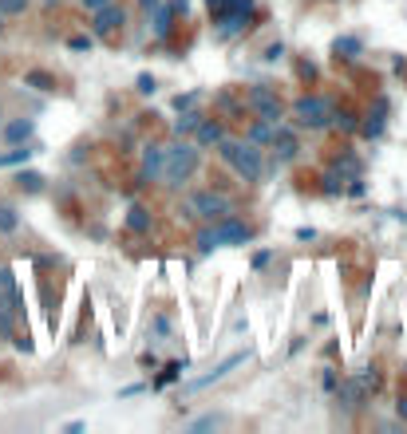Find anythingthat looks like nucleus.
Instances as JSON below:
<instances>
[{
	"label": "nucleus",
	"mask_w": 407,
	"mask_h": 434,
	"mask_svg": "<svg viewBox=\"0 0 407 434\" xmlns=\"http://www.w3.org/2000/svg\"><path fill=\"white\" fill-rule=\"evenodd\" d=\"M218 154H222V162H230V166H234L246 182H257L261 178V166H265V162H261L257 143H249V138H246V143L222 138V143H218Z\"/></svg>",
	"instance_id": "obj_1"
},
{
	"label": "nucleus",
	"mask_w": 407,
	"mask_h": 434,
	"mask_svg": "<svg viewBox=\"0 0 407 434\" xmlns=\"http://www.w3.org/2000/svg\"><path fill=\"white\" fill-rule=\"evenodd\" d=\"M296 127H309V131H321V127H328L333 122V103L324 95H301L296 99Z\"/></svg>",
	"instance_id": "obj_2"
},
{
	"label": "nucleus",
	"mask_w": 407,
	"mask_h": 434,
	"mask_svg": "<svg viewBox=\"0 0 407 434\" xmlns=\"http://www.w3.org/2000/svg\"><path fill=\"white\" fill-rule=\"evenodd\" d=\"M194 170H198V146L178 143V146H170V150H166V166H162V174H166V182H170V186H182Z\"/></svg>",
	"instance_id": "obj_3"
},
{
	"label": "nucleus",
	"mask_w": 407,
	"mask_h": 434,
	"mask_svg": "<svg viewBox=\"0 0 407 434\" xmlns=\"http://www.w3.org/2000/svg\"><path fill=\"white\" fill-rule=\"evenodd\" d=\"M190 214L206 217V221H222V217L234 214V202L218 190H198L194 198H190Z\"/></svg>",
	"instance_id": "obj_4"
},
{
	"label": "nucleus",
	"mask_w": 407,
	"mask_h": 434,
	"mask_svg": "<svg viewBox=\"0 0 407 434\" xmlns=\"http://www.w3.org/2000/svg\"><path fill=\"white\" fill-rule=\"evenodd\" d=\"M246 107L249 111H257V119H265V122H281L285 119V111H281V99L273 95L265 83H257V87H249V95H246Z\"/></svg>",
	"instance_id": "obj_5"
},
{
	"label": "nucleus",
	"mask_w": 407,
	"mask_h": 434,
	"mask_svg": "<svg viewBox=\"0 0 407 434\" xmlns=\"http://www.w3.org/2000/svg\"><path fill=\"white\" fill-rule=\"evenodd\" d=\"M249 360V351H234V355H225L222 363H218V367H214V371H206V375H198V379H190V383L182 387L186 395H190V391H206V387H214V383H222L225 375L234 371V367H241V363Z\"/></svg>",
	"instance_id": "obj_6"
},
{
	"label": "nucleus",
	"mask_w": 407,
	"mask_h": 434,
	"mask_svg": "<svg viewBox=\"0 0 407 434\" xmlns=\"http://www.w3.org/2000/svg\"><path fill=\"white\" fill-rule=\"evenodd\" d=\"M214 237H218V245H246L253 237V230L241 225V221H234V214H230L222 221H214Z\"/></svg>",
	"instance_id": "obj_7"
},
{
	"label": "nucleus",
	"mask_w": 407,
	"mask_h": 434,
	"mask_svg": "<svg viewBox=\"0 0 407 434\" xmlns=\"http://www.w3.org/2000/svg\"><path fill=\"white\" fill-rule=\"evenodd\" d=\"M123 20L127 16H123L119 4H103V8H95V24L91 28H95V36L107 40V36H115V28H123Z\"/></svg>",
	"instance_id": "obj_8"
},
{
	"label": "nucleus",
	"mask_w": 407,
	"mask_h": 434,
	"mask_svg": "<svg viewBox=\"0 0 407 434\" xmlns=\"http://www.w3.org/2000/svg\"><path fill=\"white\" fill-rule=\"evenodd\" d=\"M273 150H277V158H281V162H293V158H296L293 127H285V122H277V127H273Z\"/></svg>",
	"instance_id": "obj_9"
},
{
	"label": "nucleus",
	"mask_w": 407,
	"mask_h": 434,
	"mask_svg": "<svg viewBox=\"0 0 407 434\" xmlns=\"http://www.w3.org/2000/svg\"><path fill=\"white\" fill-rule=\"evenodd\" d=\"M225 138V122L222 119H202L198 122V150H210Z\"/></svg>",
	"instance_id": "obj_10"
},
{
	"label": "nucleus",
	"mask_w": 407,
	"mask_h": 434,
	"mask_svg": "<svg viewBox=\"0 0 407 434\" xmlns=\"http://www.w3.org/2000/svg\"><path fill=\"white\" fill-rule=\"evenodd\" d=\"M368 383L376 387V375H364V379H348V383L340 387V403H344L348 410H352V407H360V399H364Z\"/></svg>",
	"instance_id": "obj_11"
},
{
	"label": "nucleus",
	"mask_w": 407,
	"mask_h": 434,
	"mask_svg": "<svg viewBox=\"0 0 407 434\" xmlns=\"http://www.w3.org/2000/svg\"><path fill=\"white\" fill-rule=\"evenodd\" d=\"M162 166H166V146H147L143 150V178L154 182L162 174Z\"/></svg>",
	"instance_id": "obj_12"
},
{
	"label": "nucleus",
	"mask_w": 407,
	"mask_h": 434,
	"mask_svg": "<svg viewBox=\"0 0 407 434\" xmlns=\"http://www.w3.org/2000/svg\"><path fill=\"white\" fill-rule=\"evenodd\" d=\"M383 115H388V99H376V111L360 122V134H364V138H380L383 134Z\"/></svg>",
	"instance_id": "obj_13"
},
{
	"label": "nucleus",
	"mask_w": 407,
	"mask_h": 434,
	"mask_svg": "<svg viewBox=\"0 0 407 434\" xmlns=\"http://www.w3.org/2000/svg\"><path fill=\"white\" fill-rule=\"evenodd\" d=\"M246 24H249V13H222L218 16V36L230 40V36H237Z\"/></svg>",
	"instance_id": "obj_14"
},
{
	"label": "nucleus",
	"mask_w": 407,
	"mask_h": 434,
	"mask_svg": "<svg viewBox=\"0 0 407 434\" xmlns=\"http://www.w3.org/2000/svg\"><path fill=\"white\" fill-rule=\"evenodd\" d=\"M206 119V115H202V111H178V119H174V134H178V138H182V134H190V131H198V122Z\"/></svg>",
	"instance_id": "obj_15"
},
{
	"label": "nucleus",
	"mask_w": 407,
	"mask_h": 434,
	"mask_svg": "<svg viewBox=\"0 0 407 434\" xmlns=\"http://www.w3.org/2000/svg\"><path fill=\"white\" fill-rule=\"evenodd\" d=\"M32 131H36L32 119H16V122L4 127V138H8V143H24V138H32Z\"/></svg>",
	"instance_id": "obj_16"
},
{
	"label": "nucleus",
	"mask_w": 407,
	"mask_h": 434,
	"mask_svg": "<svg viewBox=\"0 0 407 434\" xmlns=\"http://www.w3.org/2000/svg\"><path fill=\"white\" fill-rule=\"evenodd\" d=\"M333 51H336V56H344V60H356L360 51H364V44H360L356 36H340V40L333 44Z\"/></svg>",
	"instance_id": "obj_17"
},
{
	"label": "nucleus",
	"mask_w": 407,
	"mask_h": 434,
	"mask_svg": "<svg viewBox=\"0 0 407 434\" xmlns=\"http://www.w3.org/2000/svg\"><path fill=\"white\" fill-rule=\"evenodd\" d=\"M127 230H135V233L150 230V214L143 209V205H131V214H127Z\"/></svg>",
	"instance_id": "obj_18"
},
{
	"label": "nucleus",
	"mask_w": 407,
	"mask_h": 434,
	"mask_svg": "<svg viewBox=\"0 0 407 434\" xmlns=\"http://www.w3.org/2000/svg\"><path fill=\"white\" fill-rule=\"evenodd\" d=\"M32 154H36L32 146H16V150H8V154H0V166H20V162H28Z\"/></svg>",
	"instance_id": "obj_19"
},
{
	"label": "nucleus",
	"mask_w": 407,
	"mask_h": 434,
	"mask_svg": "<svg viewBox=\"0 0 407 434\" xmlns=\"http://www.w3.org/2000/svg\"><path fill=\"white\" fill-rule=\"evenodd\" d=\"M273 127H277V122L257 119L253 127H249V143H269V138H273Z\"/></svg>",
	"instance_id": "obj_20"
},
{
	"label": "nucleus",
	"mask_w": 407,
	"mask_h": 434,
	"mask_svg": "<svg viewBox=\"0 0 407 434\" xmlns=\"http://www.w3.org/2000/svg\"><path fill=\"white\" fill-rule=\"evenodd\" d=\"M24 83H28V87H36V91H51V87H56V79H51L48 72H28V75H24Z\"/></svg>",
	"instance_id": "obj_21"
},
{
	"label": "nucleus",
	"mask_w": 407,
	"mask_h": 434,
	"mask_svg": "<svg viewBox=\"0 0 407 434\" xmlns=\"http://www.w3.org/2000/svg\"><path fill=\"white\" fill-rule=\"evenodd\" d=\"M333 122H336V127H340L344 134L360 131V122H356V115H352V111H333Z\"/></svg>",
	"instance_id": "obj_22"
},
{
	"label": "nucleus",
	"mask_w": 407,
	"mask_h": 434,
	"mask_svg": "<svg viewBox=\"0 0 407 434\" xmlns=\"http://www.w3.org/2000/svg\"><path fill=\"white\" fill-rule=\"evenodd\" d=\"M170 20H174V8H159V16H154V36H170Z\"/></svg>",
	"instance_id": "obj_23"
},
{
	"label": "nucleus",
	"mask_w": 407,
	"mask_h": 434,
	"mask_svg": "<svg viewBox=\"0 0 407 434\" xmlns=\"http://www.w3.org/2000/svg\"><path fill=\"white\" fill-rule=\"evenodd\" d=\"M20 225V217H16L13 205H0V233H13Z\"/></svg>",
	"instance_id": "obj_24"
},
{
	"label": "nucleus",
	"mask_w": 407,
	"mask_h": 434,
	"mask_svg": "<svg viewBox=\"0 0 407 434\" xmlns=\"http://www.w3.org/2000/svg\"><path fill=\"white\" fill-rule=\"evenodd\" d=\"M210 249H218V237H214V225L210 230L198 233V253H210Z\"/></svg>",
	"instance_id": "obj_25"
},
{
	"label": "nucleus",
	"mask_w": 407,
	"mask_h": 434,
	"mask_svg": "<svg viewBox=\"0 0 407 434\" xmlns=\"http://www.w3.org/2000/svg\"><path fill=\"white\" fill-rule=\"evenodd\" d=\"M321 182H324V193H340V190H344V178H340L336 170H328Z\"/></svg>",
	"instance_id": "obj_26"
},
{
	"label": "nucleus",
	"mask_w": 407,
	"mask_h": 434,
	"mask_svg": "<svg viewBox=\"0 0 407 434\" xmlns=\"http://www.w3.org/2000/svg\"><path fill=\"white\" fill-rule=\"evenodd\" d=\"M218 107H222L225 115H241V111H246V103H237L234 95H218Z\"/></svg>",
	"instance_id": "obj_27"
},
{
	"label": "nucleus",
	"mask_w": 407,
	"mask_h": 434,
	"mask_svg": "<svg viewBox=\"0 0 407 434\" xmlns=\"http://www.w3.org/2000/svg\"><path fill=\"white\" fill-rule=\"evenodd\" d=\"M28 8V0H0V13L4 16H20Z\"/></svg>",
	"instance_id": "obj_28"
},
{
	"label": "nucleus",
	"mask_w": 407,
	"mask_h": 434,
	"mask_svg": "<svg viewBox=\"0 0 407 434\" xmlns=\"http://www.w3.org/2000/svg\"><path fill=\"white\" fill-rule=\"evenodd\" d=\"M16 182H20L24 190H32V193H36L40 186H44V178H40V174H20V178H16Z\"/></svg>",
	"instance_id": "obj_29"
},
{
	"label": "nucleus",
	"mask_w": 407,
	"mask_h": 434,
	"mask_svg": "<svg viewBox=\"0 0 407 434\" xmlns=\"http://www.w3.org/2000/svg\"><path fill=\"white\" fill-rule=\"evenodd\" d=\"M194 103H198V91H186V95H178V99H174V107H178V111L194 107Z\"/></svg>",
	"instance_id": "obj_30"
},
{
	"label": "nucleus",
	"mask_w": 407,
	"mask_h": 434,
	"mask_svg": "<svg viewBox=\"0 0 407 434\" xmlns=\"http://www.w3.org/2000/svg\"><path fill=\"white\" fill-rule=\"evenodd\" d=\"M67 48H72V51H91V40H87V36H75V40H67Z\"/></svg>",
	"instance_id": "obj_31"
},
{
	"label": "nucleus",
	"mask_w": 407,
	"mask_h": 434,
	"mask_svg": "<svg viewBox=\"0 0 407 434\" xmlns=\"http://www.w3.org/2000/svg\"><path fill=\"white\" fill-rule=\"evenodd\" d=\"M206 8H210L214 16H222L225 8H230V0H206Z\"/></svg>",
	"instance_id": "obj_32"
},
{
	"label": "nucleus",
	"mask_w": 407,
	"mask_h": 434,
	"mask_svg": "<svg viewBox=\"0 0 407 434\" xmlns=\"http://www.w3.org/2000/svg\"><path fill=\"white\" fill-rule=\"evenodd\" d=\"M269 249H261V253H253V268H265V265H269Z\"/></svg>",
	"instance_id": "obj_33"
},
{
	"label": "nucleus",
	"mask_w": 407,
	"mask_h": 434,
	"mask_svg": "<svg viewBox=\"0 0 407 434\" xmlns=\"http://www.w3.org/2000/svg\"><path fill=\"white\" fill-rule=\"evenodd\" d=\"M138 91H143V95H150V91H154V79H150V75H138Z\"/></svg>",
	"instance_id": "obj_34"
},
{
	"label": "nucleus",
	"mask_w": 407,
	"mask_h": 434,
	"mask_svg": "<svg viewBox=\"0 0 407 434\" xmlns=\"http://www.w3.org/2000/svg\"><path fill=\"white\" fill-rule=\"evenodd\" d=\"M324 391H336V371H333V367L324 371Z\"/></svg>",
	"instance_id": "obj_35"
},
{
	"label": "nucleus",
	"mask_w": 407,
	"mask_h": 434,
	"mask_svg": "<svg viewBox=\"0 0 407 434\" xmlns=\"http://www.w3.org/2000/svg\"><path fill=\"white\" fill-rule=\"evenodd\" d=\"M281 56H285V48H281V44H273V48L265 51V60H281Z\"/></svg>",
	"instance_id": "obj_36"
},
{
	"label": "nucleus",
	"mask_w": 407,
	"mask_h": 434,
	"mask_svg": "<svg viewBox=\"0 0 407 434\" xmlns=\"http://www.w3.org/2000/svg\"><path fill=\"white\" fill-rule=\"evenodd\" d=\"M348 193H352V198H360V193H364V182H360V178H352V186H348Z\"/></svg>",
	"instance_id": "obj_37"
},
{
	"label": "nucleus",
	"mask_w": 407,
	"mask_h": 434,
	"mask_svg": "<svg viewBox=\"0 0 407 434\" xmlns=\"http://www.w3.org/2000/svg\"><path fill=\"white\" fill-rule=\"evenodd\" d=\"M170 8H174V13H182V16H186V8H190V0H170Z\"/></svg>",
	"instance_id": "obj_38"
},
{
	"label": "nucleus",
	"mask_w": 407,
	"mask_h": 434,
	"mask_svg": "<svg viewBox=\"0 0 407 434\" xmlns=\"http://www.w3.org/2000/svg\"><path fill=\"white\" fill-rule=\"evenodd\" d=\"M103 4H111V0H83V8H91V13H95V8H103Z\"/></svg>",
	"instance_id": "obj_39"
},
{
	"label": "nucleus",
	"mask_w": 407,
	"mask_h": 434,
	"mask_svg": "<svg viewBox=\"0 0 407 434\" xmlns=\"http://www.w3.org/2000/svg\"><path fill=\"white\" fill-rule=\"evenodd\" d=\"M138 4H143V8H159V0H138Z\"/></svg>",
	"instance_id": "obj_40"
},
{
	"label": "nucleus",
	"mask_w": 407,
	"mask_h": 434,
	"mask_svg": "<svg viewBox=\"0 0 407 434\" xmlns=\"http://www.w3.org/2000/svg\"><path fill=\"white\" fill-rule=\"evenodd\" d=\"M399 415H404V419H407V395L399 399Z\"/></svg>",
	"instance_id": "obj_41"
},
{
	"label": "nucleus",
	"mask_w": 407,
	"mask_h": 434,
	"mask_svg": "<svg viewBox=\"0 0 407 434\" xmlns=\"http://www.w3.org/2000/svg\"><path fill=\"white\" fill-rule=\"evenodd\" d=\"M0 16H4V13H0ZM0 28H4V24H0Z\"/></svg>",
	"instance_id": "obj_42"
}]
</instances>
